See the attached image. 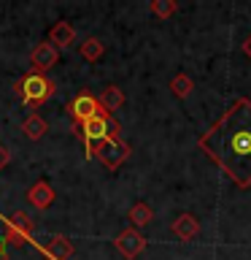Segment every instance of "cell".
Segmentation results:
<instances>
[{
    "mask_svg": "<svg viewBox=\"0 0 251 260\" xmlns=\"http://www.w3.org/2000/svg\"><path fill=\"white\" fill-rule=\"evenodd\" d=\"M200 149L238 187H251V101L238 98L208 133L200 136Z\"/></svg>",
    "mask_w": 251,
    "mask_h": 260,
    "instance_id": "cell-1",
    "label": "cell"
},
{
    "mask_svg": "<svg viewBox=\"0 0 251 260\" xmlns=\"http://www.w3.org/2000/svg\"><path fill=\"white\" fill-rule=\"evenodd\" d=\"M14 92L19 95L27 106H40V103H46L49 98L57 92V84L46 76V73L30 71L27 76H22V79L14 84Z\"/></svg>",
    "mask_w": 251,
    "mask_h": 260,
    "instance_id": "cell-2",
    "label": "cell"
},
{
    "mask_svg": "<svg viewBox=\"0 0 251 260\" xmlns=\"http://www.w3.org/2000/svg\"><path fill=\"white\" fill-rule=\"evenodd\" d=\"M108 117H111V114L103 109L100 114H97V117H92L89 122H84V125H78V127H81V138H84L87 157H95L97 146H100L105 138L111 136V130H108Z\"/></svg>",
    "mask_w": 251,
    "mask_h": 260,
    "instance_id": "cell-3",
    "label": "cell"
},
{
    "mask_svg": "<svg viewBox=\"0 0 251 260\" xmlns=\"http://www.w3.org/2000/svg\"><path fill=\"white\" fill-rule=\"evenodd\" d=\"M130 152H133V149H130V144H127V141H121L119 136H108L100 146H97L95 157L100 160L108 171H116L121 162L130 157Z\"/></svg>",
    "mask_w": 251,
    "mask_h": 260,
    "instance_id": "cell-4",
    "label": "cell"
},
{
    "mask_svg": "<svg viewBox=\"0 0 251 260\" xmlns=\"http://www.w3.org/2000/svg\"><path fill=\"white\" fill-rule=\"evenodd\" d=\"M30 236H32V217L27 211H14V214L6 219L3 241L14 244V247H22V244L30 241Z\"/></svg>",
    "mask_w": 251,
    "mask_h": 260,
    "instance_id": "cell-5",
    "label": "cell"
},
{
    "mask_svg": "<svg viewBox=\"0 0 251 260\" xmlns=\"http://www.w3.org/2000/svg\"><path fill=\"white\" fill-rule=\"evenodd\" d=\"M68 109H70L73 122H76V125H84V122H89L92 117H97V114L103 111V106H100V101H97L92 92H78L70 101Z\"/></svg>",
    "mask_w": 251,
    "mask_h": 260,
    "instance_id": "cell-6",
    "label": "cell"
},
{
    "mask_svg": "<svg viewBox=\"0 0 251 260\" xmlns=\"http://www.w3.org/2000/svg\"><path fill=\"white\" fill-rule=\"evenodd\" d=\"M113 247L119 249L121 257L135 260V257L146 249V236L138 231V228H124V231H121L116 239H113Z\"/></svg>",
    "mask_w": 251,
    "mask_h": 260,
    "instance_id": "cell-7",
    "label": "cell"
},
{
    "mask_svg": "<svg viewBox=\"0 0 251 260\" xmlns=\"http://www.w3.org/2000/svg\"><path fill=\"white\" fill-rule=\"evenodd\" d=\"M57 60H60V49H57L52 41H40V44L30 52V65L35 73H46L49 68H54Z\"/></svg>",
    "mask_w": 251,
    "mask_h": 260,
    "instance_id": "cell-8",
    "label": "cell"
},
{
    "mask_svg": "<svg viewBox=\"0 0 251 260\" xmlns=\"http://www.w3.org/2000/svg\"><path fill=\"white\" fill-rule=\"evenodd\" d=\"M54 198H57V195H54V187L49 184L46 179H40V182H35V184L27 190V203H30V206H35V209H40V211L52 206Z\"/></svg>",
    "mask_w": 251,
    "mask_h": 260,
    "instance_id": "cell-9",
    "label": "cell"
},
{
    "mask_svg": "<svg viewBox=\"0 0 251 260\" xmlns=\"http://www.w3.org/2000/svg\"><path fill=\"white\" fill-rule=\"evenodd\" d=\"M170 231H173L176 239H181V241H192L194 236L200 233V222H197V217H194V214L184 211V214H178V217L173 219Z\"/></svg>",
    "mask_w": 251,
    "mask_h": 260,
    "instance_id": "cell-10",
    "label": "cell"
},
{
    "mask_svg": "<svg viewBox=\"0 0 251 260\" xmlns=\"http://www.w3.org/2000/svg\"><path fill=\"white\" fill-rule=\"evenodd\" d=\"M40 252H46L52 260H68L73 252H76V247H73V241L68 236L57 233V236H52V241H49L46 247H40Z\"/></svg>",
    "mask_w": 251,
    "mask_h": 260,
    "instance_id": "cell-11",
    "label": "cell"
},
{
    "mask_svg": "<svg viewBox=\"0 0 251 260\" xmlns=\"http://www.w3.org/2000/svg\"><path fill=\"white\" fill-rule=\"evenodd\" d=\"M49 41L57 46V49H68L76 44V30H73V24L70 22H54L52 24V30H49Z\"/></svg>",
    "mask_w": 251,
    "mask_h": 260,
    "instance_id": "cell-12",
    "label": "cell"
},
{
    "mask_svg": "<svg viewBox=\"0 0 251 260\" xmlns=\"http://www.w3.org/2000/svg\"><path fill=\"white\" fill-rule=\"evenodd\" d=\"M97 101H100V106L108 114H113L116 109H121L124 106V92L116 87V84H108V87H103V92L97 95Z\"/></svg>",
    "mask_w": 251,
    "mask_h": 260,
    "instance_id": "cell-13",
    "label": "cell"
},
{
    "mask_svg": "<svg viewBox=\"0 0 251 260\" xmlns=\"http://www.w3.org/2000/svg\"><path fill=\"white\" fill-rule=\"evenodd\" d=\"M22 130H24V136H27L30 141H40V138L46 136L49 125H46V119L40 117V114H30V117L22 122Z\"/></svg>",
    "mask_w": 251,
    "mask_h": 260,
    "instance_id": "cell-14",
    "label": "cell"
},
{
    "mask_svg": "<svg viewBox=\"0 0 251 260\" xmlns=\"http://www.w3.org/2000/svg\"><path fill=\"white\" fill-rule=\"evenodd\" d=\"M78 54L84 57L87 62H97L105 54V44L100 38H84V44H78Z\"/></svg>",
    "mask_w": 251,
    "mask_h": 260,
    "instance_id": "cell-15",
    "label": "cell"
},
{
    "mask_svg": "<svg viewBox=\"0 0 251 260\" xmlns=\"http://www.w3.org/2000/svg\"><path fill=\"white\" fill-rule=\"evenodd\" d=\"M130 222H133V228H138V231H141V228H146L154 219V211H151V206L149 203H143V201H138L133 209H130Z\"/></svg>",
    "mask_w": 251,
    "mask_h": 260,
    "instance_id": "cell-16",
    "label": "cell"
},
{
    "mask_svg": "<svg viewBox=\"0 0 251 260\" xmlns=\"http://www.w3.org/2000/svg\"><path fill=\"white\" fill-rule=\"evenodd\" d=\"M170 92L176 98H189L194 92V81L186 76V73H178V76L170 79Z\"/></svg>",
    "mask_w": 251,
    "mask_h": 260,
    "instance_id": "cell-17",
    "label": "cell"
},
{
    "mask_svg": "<svg viewBox=\"0 0 251 260\" xmlns=\"http://www.w3.org/2000/svg\"><path fill=\"white\" fill-rule=\"evenodd\" d=\"M176 3L173 0H151V14L159 16V19H170V16L176 14Z\"/></svg>",
    "mask_w": 251,
    "mask_h": 260,
    "instance_id": "cell-18",
    "label": "cell"
},
{
    "mask_svg": "<svg viewBox=\"0 0 251 260\" xmlns=\"http://www.w3.org/2000/svg\"><path fill=\"white\" fill-rule=\"evenodd\" d=\"M8 160H11V152H8L6 146H0V171L8 166Z\"/></svg>",
    "mask_w": 251,
    "mask_h": 260,
    "instance_id": "cell-19",
    "label": "cell"
},
{
    "mask_svg": "<svg viewBox=\"0 0 251 260\" xmlns=\"http://www.w3.org/2000/svg\"><path fill=\"white\" fill-rule=\"evenodd\" d=\"M243 54H246L248 60H251V36H248L246 41H243Z\"/></svg>",
    "mask_w": 251,
    "mask_h": 260,
    "instance_id": "cell-20",
    "label": "cell"
},
{
    "mask_svg": "<svg viewBox=\"0 0 251 260\" xmlns=\"http://www.w3.org/2000/svg\"><path fill=\"white\" fill-rule=\"evenodd\" d=\"M6 247H8V244H6L3 239H0V260H8V255H6Z\"/></svg>",
    "mask_w": 251,
    "mask_h": 260,
    "instance_id": "cell-21",
    "label": "cell"
}]
</instances>
